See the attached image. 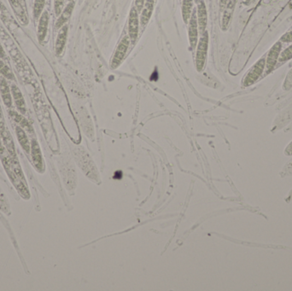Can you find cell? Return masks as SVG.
<instances>
[{
    "mask_svg": "<svg viewBox=\"0 0 292 291\" xmlns=\"http://www.w3.org/2000/svg\"><path fill=\"white\" fill-rule=\"evenodd\" d=\"M197 19L198 24V30L201 35L206 31L208 24V11L204 0H200L197 3Z\"/></svg>",
    "mask_w": 292,
    "mask_h": 291,
    "instance_id": "obj_7",
    "label": "cell"
},
{
    "mask_svg": "<svg viewBox=\"0 0 292 291\" xmlns=\"http://www.w3.org/2000/svg\"><path fill=\"white\" fill-rule=\"evenodd\" d=\"M31 153H32V159H33V162H34L35 168L39 172L43 171L44 164H43V160H42L41 148L35 139H33L31 143Z\"/></svg>",
    "mask_w": 292,
    "mask_h": 291,
    "instance_id": "obj_9",
    "label": "cell"
},
{
    "mask_svg": "<svg viewBox=\"0 0 292 291\" xmlns=\"http://www.w3.org/2000/svg\"><path fill=\"white\" fill-rule=\"evenodd\" d=\"M10 115L12 116L14 120H16L17 123L20 124V127L21 128H24L25 130H27L29 133H33V127L23 116H21L19 114L16 113L15 111H10Z\"/></svg>",
    "mask_w": 292,
    "mask_h": 291,
    "instance_id": "obj_18",
    "label": "cell"
},
{
    "mask_svg": "<svg viewBox=\"0 0 292 291\" xmlns=\"http://www.w3.org/2000/svg\"><path fill=\"white\" fill-rule=\"evenodd\" d=\"M140 17L136 8L132 7L128 17V36L131 43H135L140 33Z\"/></svg>",
    "mask_w": 292,
    "mask_h": 291,
    "instance_id": "obj_3",
    "label": "cell"
},
{
    "mask_svg": "<svg viewBox=\"0 0 292 291\" xmlns=\"http://www.w3.org/2000/svg\"><path fill=\"white\" fill-rule=\"evenodd\" d=\"M235 0H228L227 6L225 7L224 15H223V19H222V28L223 30H226L228 28V24L231 20V15L233 12L234 9Z\"/></svg>",
    "mask_w": 292,
    "mask_h": 291,
    "instance_id": "obj_16",
    "label": "cell"
},
{
    "mask_svg": "<svg viewBox=\"0 0 292 291\" xmlns=\"http://www.w3.org/2000/svg\"><path fill=\"white\" fill-rule=\"evenodd\" d=\"M199 1H200V0H194V2H195V3H196V4H197V3H198V2H199Z\"/></svg>",
    "mask_w": 292,
    "mask_h": 291,
    "instance_id": "obj_27",
    "label": "cell"
},
{
    "mask_svg": "<svg viewBox=\"0 0 292 291\" xmlns=\"http://www.w3.org/2000/svg\"><path fill=\"white\" fill-rule=\"evenodd\" d=\"M0 58L6 59V53L3 50V46L0 44Z\"/></svg>",
    "mask_w": 292,
    "mask_h": 291,
    "instance_id": "obj_26",
    "label": "cell"
},
{
    "mask_svg": "<svg viewBox=\"0 0 292 291\" xmlns=\"http://www.w3.org/2000/svg\"><path fill=\"white\" fill-rule=\"evenodd\" d=\"M11 93L13 94L14 101H15L16 105H17V109L19 110L21 113H26L27 109H26V104H25L22 93L15 84L11 86Z\"/></svg>",
    "mask_w": 292,
    "mask_h": 291,
    "instance_id": "obj_14",
    "label": "cell"
},
{
    "mask_svg": "<svg viewBox=\"0 0 292 291\" xmlns=\"http://www.w3.org/2000/svg\"><path fill=\"white\" fill-rule=\"evenodd\" d=\"M155 1H156V0H155Z\"/></svg>",
    "mask_w": 292,
    "mask_h": 291,
    "instance_id": "obj_29",
    "label": "cell"
},
{
    "mask_svg": "<svg viewBox=\"0 0 292 291\" xmlns=\"http://www.w3.org/2000/svg\"><path fill=\"white\" fill-rule=\"evenodd\" d=\"M208 49H209V33L207 30L201 35V38L197 45L196 53V68L198 72L203 71L206 59H207Z\"/></svg>",
    "mask_w": 292,
    "mask_h": 291,
    "instance_id": "obj_1",
    "label": "cell"
},
{
    "mask_svg": "<svg viewBox=\"0 0 292 291\" xmlns=\"http://www.w3.org/2000/svg\"><path fill=\"white\" fill-rule=\"evenodd\" d=\"M0 209H1L3 213L9 212V206H8V203H7L5 196H4V195L2 193L1 189H0Z\"/></svg>",
    "mask_w": 292,
    "mask_h": 291,
    "instance_id": "obj_23",
    "label": "cell"
},
{
    "mask_svg": "<svg viewBox=\"0 0 292 291\" xmlns=\"http://www.w3.org/2000/svg\"><path fill=\"white\" fill-rule=\"evenodd\" d=\"M68 1H69V2H70V1H73V0H68Z\"/></svg>",
    "mask_w": 292,
    "mask_h": 291,
    "instance_id": "obj_28",
    "label": "cell"
},
{
    "mask_svg": "<svg viewBox=\"0 0 292 291\" xmlns=\"http://www.w3.org/2000/svg\"><path fill=\"white\" fill-rule=\"evenodd\" d=\"M0 93L2 99L5 106L11 107L12 105V98L10 95V87L8 86L6 79L3 76H0Z\"/></svg>",
    "mask_w": 292,
    "mask_h": 291,
    "instance_id": "obj_13",
    "label": "cell"
},
{
    "mask_svg": "<svg viewBox=\"0 0 292 291\" xmlns=\"http://www.w3.org/2000/svg\"><path fill=\"white\" fill-rule=\"evenodd\" d=\"M130 43L131 41H130L129 36H127V35L124 36L123 39L121 40L112 59V62H111L112 69H116L121 65V63L126 57V52L129 47Z\"/></svg>",
    "mask_w": 292,
    "mask_h": 291,
    "instance_id": "obj_4",
    "label": "cell"
},
{
    "mask_svg": "<svg viewBox=\"0 0 292 291\" xmlns=\"http://www.w3.org/2000/svg\"><path fill=\"white\" fill-rule=\"evenodd\" d=\"M0 74L3 76L5 79H13L15 80V76H14L12 70L10 69V67L7 65L6 63L3 62V60L0 58Z\"/></svg>",
    "mask_w": 292,
    "mask_h": 291,
    "instance_id": "obj_19",
    "label": "cell"
},
{
    "mask_svg": "<svg viewBox=\"0 0 292 291\" xmlns=\"http://www.w3.org/2000/svg\"><path fill=\"white\" fill-rule=\"evenodd\" d=\"M48 24H49V15L47 11H44L41 16L39 26H38V40L43 43L47 35Z\"/></svg>",
    "mask_w": 292,
    "mask_h": 291,
    "instance_id": "obj_10",
    "label": "cell"
},
{
    "mask_svg": "<svg viewBox=\"0 0 292 291\" xmlns=\"http://www.w3.org/2000/svg\"><path fill=\"white\" fill-rule=\"evenodd\" d=\"M65 0H54V10L56 16H60L63 11Z\"/></svg>",
    "mask_w": 292,
    "mask_h": 291,
    "instance_id": "obj_22",
    "label": "cell"
},
{
    "mask_svg": "<svg viewBox=\"0 0 292 291\" xmlns=\"http://www.w3.org/2000/svg\"><path fill=\"white\" fill-rule=\"evenodd\" d=\"M198 24H197V10L194 9L192 14L188 22V37L190 47L192 50L196 48L198 42Z\"/></svg>",
    "mask_w": 292,
    "mask_h": 291,
    "instance_id": "obj_6",
    "label": "cell"
},
{
    "mask_svg": "<svg viewBox=\"0 0 292 291\" xmlns=\"http://www.w3.org/2000/svg\"><path fill=\"white\" fill-rule=\"evenodd\" d=\"M146 0H135V5H134V7L136 8L137 11L139 13L141 12L142 11V9H143L144 5L146 4Z\"/></svg>",
    "mask_w": 292,
    "mask_h": 291,
    "instance_id": "obj_24",
    "label": "cell"
},
{
    "mask_svg": "<svg viewBox=\"0 0 292 291\" xmlns=\"http://www.w3.org/2000/svg\"><path fill=\"white\" fill-rule=\"evenodd\" d=\"M68 25L65 24L60 28V31L58 33L56 46H55L56 54L58 56L61 55L62 52H63L67 41V37H68Z\"/></svg>",
    "mask_w": 292,
    "mask_h": 291,
    "instance_id": "obj_12",
    "label": "cell"
},
{
    "mask_svg": "<svg viewBox=\"0 0 292 291\" xmlns=\"http://www.w3.org/2000/svg\"><path fill=\"white\" fill-rule=\"evenodd\" d=\"M266 67V57H263L262 58L260 59L258 62L255 63V65L250 69L248 74L245 76L244 79V86H251L255 84L257 79L262 76L263 72L265 71Z\"/></svg>",
    "mask_w": 292,
    "mask_h": 291,
    "instance_id": "obj_2",
    "label": "cell"
},
{
    "mask_svg": "<svg viewBox=\"0 0 292 291\" xmlns=\"http://www.w3.org/2000/svg\"><path fill=\"white\" fill-rule=\"evenodd\" d=\"M281 49H282L281 42H277L275 45L270 49L269 54L266 58V75H269L273 69H275L276 64L278 63L279 55L281 53Z\"/></svg>",
    "mask_w": 292,
    "mask_h": 291,
    "instance_id": "obj_5",
    "label": "cell"
},
{
    "mask_svg": "<svg viewBox=\"0 0 292 291\" xmlns=\"http://www.w3.org/2000/svg\"><path fill=\"white\" fill-rule=\"evenodd\" d=\"M194 0H182V6H181V13L182 18L186 24H188L190 20L192 11H193Z\"/></svg>",
    "mask_w": 292,
    "mask_h": 291,
    "instance_id": "obj_15",
    "label": "cell"
},
{
    "mask_svg": "<svg viewBox=\"0 0 292 291\" xmlns=\"http://www.w3.org/2000/svg\"><path fill=\"white\" fill-rule=\"evenodd\" d=\"M45 0H34V17L35 19L41 18L43 10H44Z\"/></svg>",
    "mask_w": 292,
    "mask_h": 291,
    "instance_id": "obj_20",
    "label": "cell"
},
{
    "mask_svg": "<svg viewBox=\"0 0 292 291\" xmlns=\"http://www.w3.org/2000/svg\"><path fill=\"white\" fill-rule=\"evenodd\" d=\"M155 0H146L142 11L140 12V22L142 28H145L149 23L150 18L152 17L153 11L155 8Z\"/></svg>",
    "mask_w": 292,
    "mask_h": 291,
    "instance_id": "obj_8",
    "label": "cell"
},
{
    "mask_svg": "<svg viewBox=\"0 0 292 291\" xmlns=\"http://www.w3.org/2000/svg\"><path fill=\"white\" fill-rule=\"evenodd\" d=\"M75 2L74 1H70L67 6L63 9V11H62L61 15L59 16L57 23H56V28L57 29H60V28L66 24V22L69 20V18H71L72 13L74 11L75 8Z\"/></svg>",
    "mask_w": 292,
    "mask_h": 291,
    "instance_id": "obj_11",
    "label": "cell"
},
{
    "mask_svg": "<svg viewBox=\"0 0 292 291\" xmlns=\"http://www.w3.org/2000/svg\"><path fill=\"white\" fill-rule=\"evenodd\" d=\"M16 133H17V139L19 141L21 146L22 147V149H23L24 151L26 153H29L31 149L30 144H29V142H28V139H27V134L25 133V131L23 130V128H21L20 126L17 127V128H16Z\"/></svg>",
    "mask_w": 292,
    "mask_h": 291,
    "instance_id": "obj_17",
    "label": "cell"
},
{
    "mask_svg": "<svg viewBox=\"0 0 292 291\" xmlns=\"http://www.w3.org/2000/svg\"><path fill=\"white\" fill-rule=\"evenodd\" d=\"M292 58V45H290L288 48L286 49L284 52L280 53L279 55V60L278 62L280 64H283L284 62H287Z\"/></svg>",
    "mask_w": 292,
    "mask_h": 291,
    "instance_id": "obj_21",
    "label": "cell"
},
{
    "mask_svg": "<svg viewBox=\"0 0 292 291\" xmlns=\"http://www.w3.org/2000/svg\"><path fill=\"white\" fill-rule=\"evenodd\" d=\"M280 42H285V43H292V31L287 33L286 35L282 36L280 39Z\"/></svg>",
    "mask_w": 292,
    "mask_h": 291,
    "instance_id": "obj_25",
    "label": "cell"
}]
</instances>
